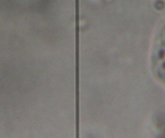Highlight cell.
<instances>
[{
	"label": "cell",
	"instance_id": "1",
	"mask_svg": "<svg viewBox=\"0 0 165 138\" xmlns=\"http://www.w3.org/2000/svg\"><path fill=\"white\" fill-rule=\"evenodd\" d=\"M160 64H161V71L163 72V76H165V36L163 37L162 42H160Z\"/></svg>",
	"mask_w": 165,
	"mask_h": 138
}]
</instances>
